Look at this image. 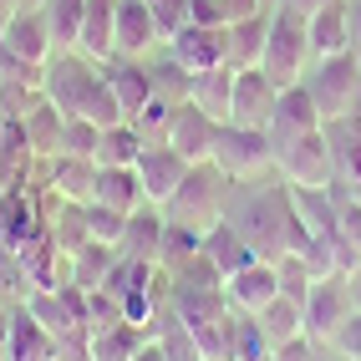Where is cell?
<instances>
[{
	"label": "cell",
	"mask_w": 361,
	"mask_h": 361,
	"mask_svg": "<svg viewBox=\"0 0 361 361\" xmlns=\"http://www.w3.org/2000/svg\"><path fill=\"white\" fill-rule=\"evenodd\" d=\"M280 6H290V11H300V16L310 20V16H316V11L326 6V0H280Z\"/></svg>",
	"instance_id": "11a10c76"
},
{
	"label": "cell",
	"mask_w": 361,
	"mask_h": 361,
	"mask_svg": "<svg viewBox=\"0 0 361 361\" xmlns=\"http://www.w3.org/2000/svg\"><path fill=\"white\" fill-rule=\"evenodd\" d=\"M326 142H331V163H336V183L361 188V112H346L326 123Z\"/></svg>",
	"instance_id": "44dd1931"
},
{
	"label": "cell",
	"mask_w": 361,
	"mask_h": 361,
	"mask_svg": "<svg viewBox=\"0 0 361 361\" xmlns=\"http://www.w3.org/2000/svg\"><path fill=\"white\" fill-rule=\"evenodd\" d=\"M305 92L316 97V107H321L326 123L356 112V97H361V61H356V51H346V56H326V61H310V71H305Z\"/></svg>",
	"instance_id": "8992f818"
},
{
	"label": "cell",
	"mask_w": 361,
	"mask_h": 361,
	"mask_svg": "<svg viewBox=\"0 0 361 361\" xmlns=\"http://www.w3.org/2000/svg\"><path fill=\"white\" fill-rule=\"evenodd\" d=\"M41 234H46V214L36 209L31 188L26 194H0V245L20 255L26 245H36Z\"/></svg>",
	"instance_id": "2e32d148"
},
{
	"label": "cell",
	"mask_w": 361,
	"mask_h": 361,
	"mask_svg": "<svg viewBox=\"0 0 361 361\" xmlns=\"http://www.w3.org/2000/svg\"><path fill=\"white\" fill-rule=\"evenodd\" d=\"M259 71L275 87L305 82V71H310V36H305V16L300 11H290V6H275L270 11V36H264Z\"/></svg>",
	"instance_id": "3957f363"
},
{
	"label": "cell",
	"mask_w": 361,
	"mask_h": 361,
	"mask_svg": "<svg viewBox=\"0 0 361 361\" xmlns=\"http://www.w3.org/2000/svg\"><path fill=\"white\" fill-rule=\"evenodd\" d=\"M46 234L56 239L61 255H77L87 239H92V234H87V204H61V199H56V214L46 219Z\"/></svg>",
	"instance_id": "74e56055"
},
{
	"label": "cell",
	"mask_w": 361,
	"mask_h": 361,
	"mask_svg": "<svg viewBox=\"0 0 361 361\" xmlns=\"http://www.w3.org/2000/svg\"><path fill=\"white\" fill-rule=\"evenodd\" d=\"M137 361H163V346H158V341H142V351H137Z\"/></svg>",
	"instance_id": "6f0895ef"
},
{
	"label": "cell",
	"mask_w": 361,
	"mask_h": 361,
	"mask_svg": "<svg viewBox=\"0 0 361 361\" xmlns=\"http://www.w3.org/2000/svg\"><path fill=\"white\" fill-rule=\"evenodd\" d=\"M224 188H229V178L214 163H194L183 173L178 194L168 199V219L183 224L188 234H199V239L214 234V229L224 224Z\"/></svg>",
	"instance_id": "7a4b0ae2"
},
{
	"label": "cell",
	"mask_w": 361,
	"mask_h": 361,
	"mask_svg": "<svg viewBox=\"0 0 361 361\" xmlns=\"http://www.w3.org/2000/svg\"><path fill=\"white\" fill-rule=\"evenodd\" d=\"M351 316V295H346V280H316L305 295V341L310 346H331L336 331L346 326Z\"/></svg>",
	"instance_id": "ba28073f"
},
{
	"label": "cell",
	"mask_w": 361,
	"mask_h": 361,
	"mask_svg": "<svg viewBox=\"0 0 361 361\" xmlns=\"http://www.w3.org/2000/svg\"><path fill=\"white\" fill-rule=\"evenodd\" d=\"M46 102V92L41 87H31V82H0V123H6V117H26V112H36Z\"/></svg>",
	"instance_id": "b9f144b4"
},
{
	"label": "cell",
	"mask_w": 361,
	"mask_h": 361,
	"mask_svg": "<svg viewBox=\"0 0 361 361\" xmlns=\"http://www.w3.org/2000/svg\"><path fill=\"white\" fill-rule=\"evenodd\" d=\"M16 16H20V0H0V31H6Z\"/></svg>",
	"instance_id": "9f6ffc18"
},
{
	"label": "cell",
	"mask_w": 361,
	"mask_h": 361,
	"mask_svg": "<svg viewBox=\"0 0 361 361\" xmlns=\"http://www.w3.org/2000/svg\"><path fill=\"white\" fill-rule=\"evenodd\" d=\"M77 117H87L92 128H123L128 123V112H123V102H117V92L107 87V77H102V66H97V77H92V87H87V97H82V107H77Z\"/></svg>",
	"instance_id": "e575fe53"
},
{
	"label": "cell",
	"mask_w": 361,
	"mask_h": 361,
	"mask_svg": "<svg viewBox=\"0 0 361 361\" xmlns=\"http://www.w3.org/2000/svg\"><path fill=\"white\" fill-rule=\"evenodd\" d=\"M316 351H321V346H310L305 336H300V341H285V346H275L270 356H275V361H321Z\"/></svg>",
	"instance_id": "816d5d0a"
},
{
	"label": "cell",
	"mask_w": 361,
	"mask_h": 361,
	"mask_svg": "<svg viewBox=\"0 0 361 361\" xmlns=\"http://www.w3.org/2000/svg\"><path fill=\"white\" fill-rule=\"evenodd\" d=\"M41 20L51 31V46L56 51H77L82 41V20H87V0H41Z\"/></svg>",
	"instance_id": "f1b7e54d"
},
{
	"label": "cell",
	"mask_w": 361,
	"mask_h": 361,
	"mask_svg": "<svg viewBox=\"0 0 361 361\" xmlns=\"http://www.w3.org/2000/svg\"><path fill=\"white\" fill-rule=\"evenodd\" d=\"M128 219H133V214H117V209H107V204H87V234L97 239V245H112V250H123Z\"/></svg>",
	"instance_id": "60d3db41"
},
{
	"label": "cell",
	"mask_w": 361,
	"mask_h": 361,
	"mask_svg": "<svg viewBox=\"0 0 361 361\" xmlns=\"http://www.w3.org/2000/svg\"><path fill=\"white\" fill-rule=\"evenodd\" d=\"M295 219L305 224L310 239H331L341 234V204H336V188H290Z\"/></svg>",
	"instance_id": "7402d4cb"
},
{
	"label": "cell",
	"mask_w": 361,
	"mask_h": 361,
	"mask_svg": "<svg viewBox=\"0 0 361 361\" xmlns=\"http://www.w3.org/2000/svg\"><path fill=\"white\" fill-rule=\"evenodd\" d=\"M148 16H153V26H158V41L168 46L183 26H194L188 20V0H148Z\"/></svg>",
	"instance_id": "f6af8a7d"
},
{
	"label": "cell",
	"mask_w": 361,
	"mask_h": 361,
	"mask_svg": "<svg viewBox=\"0 0 361 361\" xmlns=\"http://www.w3.org/2000/svg\"><path fill=\"white\" fill-rule=\"evenodd\" d=\"M137 183H142V199H148L153 209H168V199L178 194V183H183V173L194 163H183L168 142H148V148L137 153Z\"/></svg>",
	"instance_id": "9c48e42d"
},
{
	"label": "cell",
	"mask_w": 361,
	"mask_h": 361,
	"mask_svg": "<svg viewBox=\"0 0 361 361\" xmlns=\"http://www.w3.org/2000/svg\"><path fill=\"white\" fill-rule=\"evenodd\" d=\"M346 6H351V51L361 61V0H346Z\"/></svg>",
	"instance_id": "f5cc1de1"
},
{
	"label": "cell",
	"mask_w": 361,
	"mask_h": 361,
	"mask_svg": "<svg viewBox=\"0 0 361 361\" xmlns=\"http://www.w3.org/2000/svg\"><path fill=\"white\" fill-rule=\"evenodd\" d=\"M245 245L259 255V259H280V255H300L310 245L305 224L295 219V204H290V188H259V194L245 199V209L229 219Z\"/></svg>",
	"instance_id": "6da1fadb"
},
{
	"label": "cell",
	"mask_w": 361,
	"mask_h": 361,
	"mask_svg": "<svg viewBox=\"0 0 361 361\" xmlns=\"http://www.w3.org/2000/svg\"><path fill=\"white\" fill-rule=\"evenodd\" d=\"M199 255L214 264V270H219V275H234L239 270V264H250V259H259L250 245H245V234H239L229 219L219 224V229H214V234H204L199 239Z\"/></svg>",
	"instance_id": "4316f807"
},
{
	"label": "cell",
	"mask_w": 361,
	"mask_h": 361,
	"mask_svg": "<svg viewBox=\"0 0 361 361\" xmlns=\"http://www.w3.org/2000/svg\"><path fill=\"white\" fill-rule=\"evenodd\" d=\"M346 295H351V310H361V264L346 275Z\"/></svg>",
	"instance_id": "db71d44e"
},
{
	"label": "cell",
	"mask_w": 361,
	"mask_h": 361,
	"mask_svg": "<svg viewBox=\"0 0 361 361\" xmlns=\"http://www.w3.org/2000/svg\"><path fill=\"white\" fill-rule=\"evenodd\" d=\"M41 183L51 188L61 204H92V194H97V158L56 153L51 163H41Z\"/></svg>",
	"instance_id": "5bb4252c"
},
{
	"label": "cell",
	"mask_w": 361,
	"mask_h": 361,
	"mask_svg": "<svg viewBox=\"0 0 361 361\" xmlns=\"http://www.w3.org/2000/svg\"><path fill=\"white\" fill-rule=\"evenodd\" d=\"M142 148H148V137L137 133V123L107 128V133L97 137V168H133Z\"/></svg>",
	"instance_id": "d590c367"
},
{
	"label": "cell",
	"mask_w": 361,
	"mask_h": 361,
	"mask_svg": "<svg viewBox=\"0 0 361 361\" xmlns=\"http://www.w3.org/2000/svg\"><path fill=\"white\" fill-rule=\"evenodd\" d=\"M148 71H153V97L158 102H188V82H194V77H188V71L173 61V56H168V61H148Z\"/></svg>",
	"instance_id": "ab89813d"
},
{
	"label": "cell",
	"mask_w": 361,
	"mask_h": 361,
	"mask_svg": "<svg viewBox=\"0 0 361 361\" xmlns=\"http://www.w3.org/2000/svg\"><path fill=\"white\" fill-rule=\"evenodd\" d=\"M168 56H173L188 77L199 71H214V66H229V41H224V26H183L173 41H168Z\"/></svg>",
	"instance_id": "7c38bea8"
},
{
	"label": "cell",
	"mask_w": 361,
	"mask_h": 361,
	"mask_svg": "<svg viewBox=\"0 0 361 361\" xmlns=\"http://www.w3.org/2000/svg\"><path fill=\"white\" fill-rule=\"evenodd\" d=\"M188 20L194 26H224V0H188Z\"/></svg>",
	"instance_id": "681fc988"
},
{
	"label": "cell",
	"mask_w": 361,
	"mask_h": 361,
	"mask_svg": "<svg viewBox=\"0 0 361 361\" xmlns=\"http://www.w3.org/2000/svg\"><path fill=\"white\" fill-rule=\"evenodd\" d=\"M188 102L199 112H209L214 123H229V107H234V71L229 66H214V71H199L194 82H188Z\"/></svg>",
	"instance_id": "cb8c5ba5"
},
{
	"label": "cell",
	"mask_w": 361,
	"mask_h": 361,
	"mask_svg": "<svg viewBox=\"0 0 361 361\" xmlns=\"http://www.w3.org/2000/svg\"><path fill=\"white\" fill-rule=\"evenodd\" d=\"M97 137H102V128H92L87 117H66V128H61V153L97 158Z\"/></svg>",
	"instance_id": "bcb514c9"
},
{
	"label": "cell",
	"mask_w": 361,
	"mask_h": 361,
	"mask_svg": "<svg viewBox=\"0 0 361 361\" xmlns=\"http://www.w3.org/2000/svg\"><path fill=\"white\" fill-rule=\"evenodd\" d=\"M275 102H280V87L264 77L259 66L234 71V107H229V123L234 128H264V133H270Z\"/></svg>",
	"instance_id": "8fae6325"
},
{
	"label": "cell",
	"mask_w": 361,
	"mask_h": 361,
	"mask_svg": "<svg viewBox=\"0 0 361 361\" xmlns=\"http://www.w3.org/2000/svg\"><path fill=\"white\" fill-rule=\"evenodd\" d=\"M112 31H117V0H87V20H82V41H77V51H82L87 61L107 66V61L117 56Z\"/></svg>",
	"instance_id": "603a6c76"
},
{
	"label": "cell",
	"mask_w": 361,
	"mask_h": 361,
	"mask_svg": "<svg viewBox=\"0 0 361 361\" xmlns=\"http://www.w3.org/2000/svg\"><path fill=\"white\" fill-rule=\"evenodd\" d=\"M305 36H310V61L346 56L351 51V6L346 0H326V6L305 20Z\"/></svg>",
	"instance_id": "9a60e30c"
},
{
	"label": "cell",
	"mask_w": 361,
	"mask_h": 361,
	"mask_svg": "<svg viewBox=\"0 0 361 361\" xmlns=\"http://www.w3.org/2000/svg\"><path fill=\"white\" fill-rule=\"evenodd\" d=\"M117 56H128V61H148L153 46L158 41V26H153V16H148V0H117Z\"/></svg>",
	"instance_id": "e0dca14e"
},
{
	"label": "cell",
	"mask_w": 361,
	"mask_h": 361,
	"mask_svg": "<svg viewBox=\"0 0 361 361\" xmlns=\"http://www.w3.org/2000/svg\"><path fill=\"white\" fill-rule=\"evenodd\" d=\"M275 173L285 178V188H336V163H331L326 128L300 133V137H280L275 142Z\"/></svg>",
	"instance_id": "5b68a950"
},
{
	"label": "cell",
	"mask_w": 361,
	"mask_h": 361,
	"mask_svg": "<svg viewBox=\"0 0 361 361\" xmlns=\"http://www.w3.org/2000/svg\"><path fill=\"white\" fill-rule=\"evenodd\" d=\"M275 280H280V295H285V300H300V305H305V295H310V285H316L300 255H280V259H275Z\"/></svg>",
	"instance_id": "7bdbcfd3"
},
{
	"label": "cell",
	"mask_w": 361,
	"mask_h": 361,
	"mask_svg": "<svg viewBox=\"0 0 361 361\" xmlns=\"http://www.w3.org/2000/svg\"><path fill=\"white\" fill-rule=\"evenodd\" d=\"M6 361H51V336H46L31 310H11V336H6Z\"/></svg>",
	"instance_id": "4dcf8cb0"
},
{
	"label": "cell",
	"mask_w": 361,
	"mask_h": 361,
	"mask_svg": "<svg viewBox=\"0 0 361 361\" xmlns=\"http://www.w3.org/2000/svg\"><path fill=\"white\" fill-rule=\"evenodd\" d=\"M255 321H259L264 341H270V351H275V346H285V341H300V336H305V305H300V300H285V295H275V300L264 305Z\"/></svg>",
	"instance_id": "f546056e"
},
{
	"label": "cell",
	"mask_w": 361,
	"mask_h": 361,
	"mask_svg": "<svg viewBox=\"0 0 361 361\" xmlns=\"http://www.w3.org/2000/svg\"><path fill=\"white\" fill-rule=\"evenodd\" d=\"M356 112H361V97H356Z\"/></svg>",
	"instance_id": "94428289"
},
{
	"label": "cell",
	"mask_w": 361,
	"mask_h": 361,
	"mask_svg": "<svg viewBox=\"0 0 361 361\" xmlns=\"http://www.w3.org/2000/svg\"><path fill=\"white\" fill-rule=\"evenodd\" d=\"M102 77H107V87L117 92V102H123L128 123H137V117H142V107L153 102V71H148V61L112 56V61L102 66Z\"/></svg>",
	"instance_id": "ac0fdd59"
},
{
	"label": "cell",
	"mask_w": 361,
	"mask_h": 361,
	"mask_svg": "<svg viewBox=\"0 0 361 361\" xmlns=\"http://www.w3.org/2000/svg\"><path fill=\"white\" fill-rule=\"evenodd\" d=\"M336 356H346V361H361V310H351L346 326L336 331V341H331Z\"/></svg>",
	"instance_id": "c3c4849f"
},
{
	"label": "cell",
	"mask_w": 361,
	"mask_h": 361,
	"mask_svg": "<svg viewBox=\"0 0 361 361\" xmlns=\"http://www.w3.org/2000/svg\"><path fill=\"white\" fill-rule=\"evenodd\" d=\"M158 346H163V361H204L199 356V341H194V331H188L178 316H168L163 336H158Z\"/></svg>",
	"instance_id": "ee69618b"
},
{
	"label": "cell",
	"mask_w": 361,
	"mask_h": 361,
	"mask_svg": "<svg viewBox=\"0 0 361 361\" xmlns=\"http://www.w3.org/2000/svg\"><path fill=\"white\" fill-rule=\"evenodd\" d=\"M163 224H168V214L153 209V204H142L133 219H128V234H123V255L128 259H148L158 264V245H163Z\"/></svg>",
	"instance_id": "83f0119b"
},
{
	"label": "cell",
	"mask_w": 361,
	"mask_h": 361,
	"mask_svg": "<svg viewBox=\"0 0 361 361\" xmlns=\"http://www.w3.org/2000/svg\"><path fill=\"white\" fill-rule=\"evenodd\" d=\"M316 128H326V117H321L316 97L305 92V82L280 87V102H275V117H270V137L280 142V137H300V133H316Z\"/></svg>",
	"instance_id": "ffe728a7"
},
{
	"label": "cell",
	"mask_w": 361,
	"mask_h": 361,
	"mask_svg": "<svg viewBox=\"0 0 361 361\" xmlns=\"http://www.w3.org/2000/svg\"><path fill=\"white\" fill-rule=\"evenodd\" d=\"M92 77H97V61H87L82 51H56L51 61H46L41 92H46V102H51L61 117H77V107H82V97H87Z\"/></svg>",
	"instance_id": "52a82bcc"
},
{
	"label": "cell",
	"mask_w": 361,
	"mask_h": 361,
	"mask_svg": "<svg viewBox=\"0 0 361 361\" xmlns=\"http://www.w3.org/2000/svg\"><path fill=\"white\" fill-rule=\"evenodd\" d=\"M229 183H259L264 173H275V142L264 128H234L224 123L214 137V158H209Z\"/></svg>",
	"instance_id": "277c9868"
},
{
	"label": "cell",
	"mask_w": 361,
	"mask_h": 361,
	"mask_svg": "<svg viewBox=\"0 0 361 361\" xmlns=\"http://www.w3.org/2000/svg\"><path fill=\"white\" fill-rule=\"evenodd\" d=\"M336 204H341V239L361 255V188H341V183H336Z\"/></svg>",
	"instance_id": "7dc6e473"
},
{
	"label": "cell",
	"mask_w": 361,
	"mask_h": 361,
	"mask_svg": "<svg viewBox=\"0 0 361 361\" xmlns=\"http://www.w3.org/2000/svg\"><path fill=\"white\" fill-rule=\"evenodd\" d=\"M20 123H26V137H31V148H36L41 163H51V158L61 153V128H66V117H61L51 102H41L36 112L20 117Z\"/></svg>",
	"instance_id": "8d00e7d4"
},
{
	"label": "cell",
	"mask_w": 361,
	"mask_h": 361,
	"mask_svg": "<svg viewBox=\"0 0 361 361\" xmlns=\"http://www.w3.org/2000/svg\"><path fill=\"white\" fill-rule=\"evenodd\" d=\"M331 361H346V356H331Z\"/></svg>",
	"instance_id": "91938a15"
},
{
	"label": "cell",
	"mask_w": 361,
	"mask_h": 361,
	"mask_svg": "<svg viewBox=\"0 0 361 361\" xmlns=\"http://www.w3.org/2000/svg\"><path fill=\"white\" fill-rule=\"evenodd\" d=\"M255 16H270L264 0H224V26H239V20H255Z\"/></svg>",
	"instance_id": "f907efd6"
},
{
	"label": "cell",
	"mask_w": 361,
	"mask_h": 361,
	"mask_svg": "<svg viewBox=\"0 0 361 361\" xmlns=\"http://www.w3.org/2000/svg\"><path fill=\"white\" fill-rule=\"evenodd\" d=\"M264 36H270V16H255V20H239V26H224L229 41V71H250L264 56Z\"/></svg>",
	"instance_id": "1f68e13d"
},
{
	"label": "cell",
	"mask_w": 361,
	"mask_h": 361,
	"mask_svg": "<svg viewBox=\"0 0 361 361\" xmlns=\"http://www.w3.org/2000/svg\"><path fill=\"white\" fill-rule=\"evenodd\" d=\"M92 204H107L117 214H137L142 204V183H137V168H97V194Z\"/></svg>",
	"instance_id": "484cf974"
},
{
	"label": "cell",
	"mask_w": 361,
	"mask_h": 361,
	"mask_svg": "<svg viewBox=\"0 0 361 361\" xmlns=\"http://www.w3.org/2000/svg\"><path fill=\"white\" fill-rule=\"evenodd\" d=\"M6 336H11V310L0 305V351H6Z\"/></svg>",
	"instance_id": "680465c9"
},
{
	"label": "cell",
	"mask_w": 361,
	"mask_h": 361,
	"mask_svg": "<svg viewBox=\"0 0 361 361\" xmlns=\"http://www.w3.org/2000/svg\"><path fill=\"white\" fill-rule=\"evenodd\" d=\"M117 259H123V250H112V245H97V239H87V245H82L77 255H71V285H77V290H102Z\"/></svg>",
	"instance_id": "d6a6232c"
},
{
	"label": "cell",
	"mask_w": 361,
	"mask_h": 361,
	"mask_svg": "<svg viewBox=\"0 0 361 361\" xmlns=\"http://www.w3.org/2000/svg\"><path fill=\"white\" fill-rule=\"evenodd\" d=\"M26 310H31V321L51 336V341H61V336H87L82 321L71 316V305H66L61 290H31V295H26Z\"/></svg>",
	"instance_id": "d4e9b609"
},
{
	"label": "cell",
	"mask_w": 361,
	"mask_h": 361,
	"mask_svg": "<svg viewBox=\"0 0 361 361\" xmlns=\"http://www.w3.org/2000/svg\"><path fill=\"white\" fill-rule=\"evenodd\" d=\"M0 46L16 56V61H26V66H46L56 56V46H51V31H46V20L41 11H20L6 31H0Z\"/></svg>",
	"instance_id": "d6986e66"
},
{
	"label": "cell",
	"mask_w": 361,
	"mask_h": 361,
	"mask_svg": "<svg viewBox=\"0 0 361 361\" xmlns=\"http://www.w3.org/2000/svg\"><path fill=\"white\" fill-rule=\"evenodd\" d=\"M194 259H199V234H188L183 224L168 219L163 224V245H158V270L163 275H183Z\"/></svg>",
	"instance_id": "f35d334b"
},
{
	"label": "cell",
	"mask_w": 361,
	"mask_h": 361,
	"mask_svg": "<svg viewBox=\"0 0 361 361\" xmlns=\"http://www.w3.org/2000/svg\"><path fill=\"white\" fill-rule=\"evenodd\" d=\"M214 137H219V123H214L209 112H199L194 102H178L173 117H168V133H163V142L183 163H209L214 158Z\"/></svg>",
	"instance_id": "30bf717a"
},
{
	"label": "cell",
	"mask_w": 361,
	"mask_h": 361,
	"mask_svg": "<svg viewBox=\"0 0 361 361\" xmlns=\"http://www.w3.org/2000/svg\"><path fill=\"white\" fill-rule=\"evenodd\" d=\"M137 351H142V331L128 321L87 336V361H137Z\"/></svg>",
	"instance_id": "836d02e7"
},
{
	"label": "cell",
	"mask_w": 361,
	"mask_h": 361,
	"mask_svg": "<svg viewBox=\"0 0 361 361\" xmlns=\"http://www.w3.org/2000/svg\"><path fill=\"white\" fill-rule=\"evenodd\" d=\"M275 295H280L275 259H250V264H239L234 275H224V300L234 310H245V316H259Z\"/></svg>",
	"instance_id": "4fadbf2b"
}]
</instances>
